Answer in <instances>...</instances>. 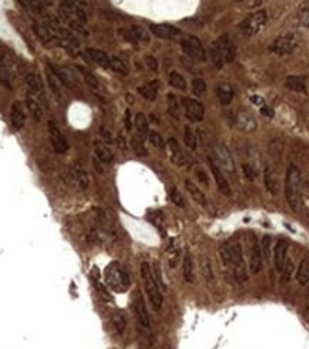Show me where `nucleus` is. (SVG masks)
<instances>
[{
  "mask_svg": "<svg viewBox=\"0 0 309 349\" xmlns=\"http://www.w3.org/2000/svg\"><path fill=\"white\" fill-rule=\"evenodd\" d=\"M47 131H49V139H50V143H52V148L56 153H66L69 149V143H67V139L65 137V135L60 132V129L58 128V125L55 123V120H49V125H47Z\"/></svg>",
  "mask_w": 309,
  "mask_h": 349,
  "instance_id": "10",
  "label": "nucleus"
},
{
  "mask_svg": "<svg viewBox=\"0 0 309 349\" xmlns=\"http://www.w3.org/2000/svg\"><path fill=\"white\" fill-rule=\"evenodd\" d=\"M212 149H213L215 157H216L218 163L221 165V168H223L228 172H235V160L232 157L231 151L225 145L219 143V142H215L212 145Z\"/></svg>",
  "mask_w": 309,
  "mask_h": 349,
  "instance_id": "13",
  "label": "nucleus"
},
{
  "mask_svg": "<svg viewBox=\"0 0 309 349\" xmlns=\"http://www.w3.org/2000/svg\"><path fill=\"white\" fill-rule=\"evenodd\" d=\"M215 93H216V97L219 99L222 106L231 105V102L233 100V96H235V90H233V87L231 86L229 83H219V85H216Z\"/></svg>",
  "mask_w": 309,
  "mask_h": 349,
  "instance_id": "27",
  "label": "nucleus"
},
{
  "mask_svg": "<svg viewBox=\"0 0 309 349\" xmlns=\"http://www.w3.org/2000/svg\"><path fill=\"white\" fill-rule=\"evenodd\" d=\"M159 86H160L159 80H152V82H149L148 85H143V86L137 87V92H139L145 99L154 102V99H156V96H157Z\"/></svg>",
  "mask_w": 309,
  "mask_h": 349,
  "instance_id": "31",
  "label": "nucleus"
},
{
  "mask_svg": "<svg viewBox=\"0 0 309 349\" xmlns=\"http://www.w3.org/2000/svg\"><path fill=\"white\" fill-rule=\"evenodd\" d=\"M133 306H135V313H136V318H137L140 327L145 328V329H149L151 328V319H149V313H148V309H146L145 299H143L140 292H137L135 295Z\"/></svg>",
  "mask_w": 309,
  "mask_h": 349,
  "instance_id": "18",
  "label": "nucleus"
},
{
  "mask_svg": "<svg viewBox=\"0 0 309 349\" xmlns=\"http://www.w3.org/2000/svg\"><path fill=\"white\" fill-rule=\"evenodd\" d=\"M166 100H168V112H169V115H171L175 120H179V119H180V108H179V102H177L176 95L168 93V95H166Z\"/></svg>",
  "mask_w": 309,
  "mask_h": 349,
  "instance_id": "37",
  "label": "nucleus"
},
{
  "mask_svg": "<svg viewBox=\"0 0 309 349\" xmlns=\"http://www.w3.org/2000/svg\"><path fill=\"white\" fill-rule=\"evenodd\" d=\"M16 67L15 63L4 55H0V83L7 89H15Z\"/></svg>",
  "mask_w": 309,
  "mask_h": 349,
  "instance_id": "9",
  "label": "nucleus"
},
{
  "mask_svg": "<svg viewBox=\"0 0 309 349\" xmlns=\"http://www.w3.org/2000/svg\"><path fill=\"white\" fill-rule=\"evenodd\" d=\"M83 58L89 60V62H93L96 65L102 66V67H109V59L111 56H108L106 52L103 50H99V49H86L83 52Z\"/></svg>",
  "mask_w": 309,
  "mask_h": 349,
  "instance_id": "24",
  "label": "nucleus"
},
{
  "mask_svg": "<svg viewBox=\"0 0 309 349\" xmlns=\"http://www.w3.org/2000/svg\"><path fill=\"white\" fill-rule=\"evenodd\" d=\"M268 20V15L265 10H258L252 15H249L245 20L239 23V30L242 32L246 38H252L256 33L261 32V29L264 27V24Z\"/></svg>",
  "mask_w": 309,
  "mask_h": 349,
  "instance_id": "5",
  "label": "nucleus"
},
{
  "mask_svg": "<svg viewBox=\"0 0 309 349\" xmlns=\"http://www.w3.org/2000/svg\"><path fill=\"white\" fill-rule=\"evenodd\" d=\"M109 67H111L113 72H116V73H119V75H122V76H128V75H129L128 66L125 65L123 60H120V59L116 58V56H112L111 59H109Z\"/></svg>",
  "mask_w": 309,
  "mask_h": 349,
  "instance_id": "39",
  "label": "nucleus"
},
{
  "mask_svg": "<svg viewBox=\"0 0 309 349\" xmlns=\"http://www.w3.org/2000/svg\"><path fill=\"white\" fill-rule=\"evenodd\" d=\"M183 139H185V145L188 146V149L195 151L198 148V137L195 131L188 125L185 126V132H183Z\"/></svg>",
  "mask_w": 309,
  "mask_h": 349,
  "instance_id": "38",
  "label": "nucleus"
},
{
  "mask_svg": "<svg viewBox=\"0 0 309 349\" xmlns=\"http://www.w3.org/2000/svg\"><path fill=\"white\" fill-rule=\"evenodd\" d=\"M140 273H142V278H143L146 295H148V299H149L151 305L154 310H160L162 305H163V295L160 292V286L157 285L156 279H154V271H152V268L148 262H142Z\"/></svg>",
  "mask_w": 309,
  "mask_h": 349,
  "instance_id": "4",
  "label": "nucleus"
},
{
  "mask_svg": "<svg viewBox=\"0 0 309 349\" xmlns=\"http://www.w3.org/2000/svg\"><path fill=\"white\" fill-rule=\"evenodd\" d=\"M182 106L185 109V115L191 122H202L205 116V108L203 105L192 97H183L182 99Z\"/></svg>",
  "mask_w": 309,
  "mask_h": 349,
  "instance_id": "12",
  "label": "nucleus"
},
{
  "mask_svg": "<svg viewBox=\"0 0 309 349\" xmlns=\"http://www.w3.org/2000/svg\"><path fill=\"white\" fill-rule=\"evenodd\" d=\"M49 67L52 69V73L55 75V78L67 87H73L75 86V76L73 73L66 69V67H62V66L53 65V63H49Z\"/></svg>",
  "mask_w": 309,
  "mask_h": 349,
  "instance_id": "23",
  "label": "nucleus"
},
{
  "mask_svg": "<svg viewBox=\"0 0 309 349\" xmlns=\"http://www.w3.org/2000/svg\"><path fill=\"white\" fill-rule=\"evenodd\" d=\"M111 324L115 335L122 336L123 332H125V329H126V318H125V313H122V312L113 313L111 318Z\"/></svg>",
  "mask_w": 309,
  "mask_h": 349,
  "instance_id": "33",
  "label": "nucleus"
},
{
  "mask_svg": "<svg viewBox=\"0 0 309 349\" xmlns=\"http://www.w3.org/2000/svg\"><path fill=\"white\" fill-rule=\"evenodd\" d=\"M180 47L189 59H192L195 62L206 60V52L196 36H188L186 39H183L180 42Z\"/></svg>",
  "mask_w": 309,
  "mask_h": 349,
  "instance_id": "7",
  "label": "nucleus"
},
{
  "mask_svg": "<svg viewBox=\"0 0 309 349\" xmlns=\"http://www.w3.org/2000/svg\"><path fill=\"white\" fill-rule=\"evenodd\" d=\"M222 56H223V60L225 62H232L235 59V55H236V49H235V44L231 40V36L228 33L222 35L221 38L215 42L213 44Z\"/></svg>",
  "mask_w": 309,
  "mask_h": 349,
  "instance_id": "17",
  "label": "nucleus"
},
{
  "mask_svg": "<svg viewBox=\"0 0 309 349\" xmlns=\"http://www.w3.org/2000/svg\"><path fill=\"white\" fill-rule=\"evenodd\" d=\"M301 171L296 165H289L285 176V196H287L288 205L298 211L301 205Z\"/></svg>",
  "mask_w": 309,
  "mask_h": 349,
  "instance_id": "3",
  "label": "nucleus"
},
{
  "mask_svg": "<svg viewBox=\"0 0 309 349\" xmlns=\"http://www.w3.org/2000/svg\"><path fill=\"white\" fill-rule=\"evenodd\" d=\"M251 102L252 103H256V105H262L264 100L261 99V96H251Z\"/></svg>",
  "mask_w": 309,
  "mask_h": 349,
  "instance_id": "58",
  "label": "nucleus"
},
{
  "mask_svg": "<svg viewBox=\"0 0 309 349\" xmlns=\"http://www.w3.org/2000/svg\"><path fill=\"white\" fill-rule=\"evenodd\" d=\"M105 282L116 293H123L131 288V276L119 262H112L105 269Z\"/></svg>",
  "mask_w": 309,
  "mask_h": 349,
  "instance_id": "2",
  "label": "nucleus"
},
{
  "mask_svg": "<svg viewBox=\"0 0 309 349\" xmlns=\"http://www.w3.org/2000/svg\"><path fill=\"white\" fill-rule=\"evenodd\" d=\"M185 185H186V191L189 192V195L192 196V199H193L198 205H200V206L208 208V205H209L208 197H206V195L199 189L198 186H196L192 180H189V179L185 182Z\"/></svg>",
  "mask_w": 309,
  "mask_h": 349,
  "instance_id": "28",
  "label": "nucleus"
},
{
  "mask_svg": "<svg viewBox=\"0 0 309 349\" xmlns=\"http://www.w3.org/2000/svg\"><path fill=\"white\" fill-rule=\"evenodd\" d=\"M208 162H209V168H211V172L213 174V179L216 182V186L219 189V192L223 194L225 196H231L232 195V189H231V185L229 182L226 180V177L222 174L221 168L218 166V163L212 159V157H208Z\"/></svg>",
  "mask_w": 309,
  "mask_h": 349,
  "instance_id": "16",
  "label": "nucleus"
},
{
  "mask_svg": "<svg viewBox=\"0 0 309 349\" xmlns=\"http://www.w3.org/2000/svg\"><path fill=\"white\" fill-rule=\"evenodd\" d=\"M264 266V256L261 251V245L253 239L249 248V273L256 275L262 271Z\"/></svg>",
  "mask_w": 309,
  "mask_h": 349,
  "instance_id": "15",
  "label": "nucleus"
},
{
  "mask_svg": "<svg viewBox=\"0 0 309 349\" xmlns=\"http://www.w3.org/2000/svg\"><path fill=\"white\" fill-rule=\"evenodd\" d=\"M168 146H169V152H171V160L177 165V166H185L188 159H186V155L183 153L182 148L179 146L177 140L175 137H171L168 140Z\"/></svg>",
  "mask_w": 309,
  "mask_h": 349,
  "instance_id": "25",
  "label": "nucleus"
},
{
  "mask_svg": "<svg viewBox=\"0 0 309 349\" xmlns=\"http://www.w3.org/2000/svg\"><path fill=\"white\" fill-rule=\"evenodd\" d=\"M219 255L223 265L232 268V273L239 284L248 281V271L246 263L243 261L242 246L238 240L231 239L225 242L219 248Z\"/></svg>",
  "mask_w": 309,
  "mask_h": 349,
  "instance_id": "1",
  "label": "nucleus"
},
{
  "mask_svg": "<svg viewBox=\"0 0 309 349\" xmlns=\"http://www.w3.org/2000/svg\"><path fill=\"white\" fill-rule=\"evenodd\" d=\"M119 36L129 43H139V42H149V33L146 32V29L140 27V26H132L129 29H120L119 30Z\"/></svg>",
  "mask_w": 309,
  "mask_h": 349,
  "instance_id": "14",
  "label": "nucleus"
},
{
  "mask_svg": "<svg viewBox=\"0 0 309 349\" xmlns=\"http://www.w3.org/2000/svg\"><path fill=\"white\" fill-rule=\"evenodd\" d=\"M26 97H30L36 102H39L42 106L47 105V97H46V92L42 79L36 75V73H27L26 75Z\"/></svg>",
  "mask_w": 309,
  "mask_h": 349,
  "instance_id": "6",
  "label": "nucleus"
},
{
  "mask_svg": "<svg viewBox=\"0 0 309 349\" xmlns=\"http://www.w3.org/2000/svg\"><path fill=\"white\" fill-rule=\"evenodd\" d=\"M296 279H298V284L302 285V286L309 285V258L301 262V265L296 271Z\"/></svg>",
  "mask_w": 309,
  "mask_h": 349,
  "instance_id": "35",
  "label": "nucleus"
},
{
  "mask_svg": "<svg viewBox=\"0 0 309 349\" xmlns=\"http://www.w3.org/2000/svg\"><path fill=\"white\" fill-rule=\"evenodd\" d=\"M95 155L96 157L102 162V163H111L113 160V153L112 151L103 143V142H95Z\"/></svg>",
  "mask_w": 309,
  "mask_h": 349,
  "instance_id": "32",
  "label": "nucleus"
},
{
  "mask_svg": "<svg viewBox=\"0 0 309 349\" xmlns=\"http://www.w3.org/2000/svg\"><path fill=\"white\" fill-rule=\"evenodd\" d=\"M20 4H23L24 7L33 10V12H42L46 4H50V1H43V0H22Z\"/></svg>",
  "mask_w": 309,
  "mask_h": 349,
  "instance_id": "43",
  "label": "nucleus"
},
{
  "mask_svg": "<svg viewBox=\"0 0 309 349\" xmlns=\"http://www.w3.org/2000/svg\"><path fill=\"white\" fill-rule=\"evenodd\" d=\"M183 279L188 284H192L195 281V266H193V258L191 252H186L183 256Z\"/></svg>",
  "mask_w": 309,
  "mask_h": 349,
  "instance_id": "29",
  "label": "nucleus"
},
{
  "mask_svg": "<svg viewBox=\"0 0 309 349\" xmlns=\"http://www.w3.org/2000/svg\"><path fill=\"white\" fill-rule=\"evenodd\" d=\"M10 122L15 129L20 131L26 123V110L20 102H15L10 109Z\"/></svg>",
  "mask_w": 309,
  "mask_h": 349,
  "instance_id": "22",
  "label": "nucleus"
},
{
  "mask_svg": "<svg viewBox=\"0 0 309 349\" xmlns=\"http://www.w3.org/2000/svg\"><path fill=\"white\" fill-rule=\"evenodd\" d=\"M288 249H289V245H288L287 240L279 239L276 242L275 249H273V263H275V268L278 272H281L287 263Z\"/></svg>",
  "mask_w": 309,
  "mask_h": 349,
  "instance_id": "21",
  "label": "nucleus"
},
{
  "mask_svg": "<svg viewBox=\"0 0 309 349\" xmlns=\"http://www.w3.org/2000/svg\"><path fill=\"white\" fill-rule=\"evenodd\" d=\"M169 199L172 200L174 205H176L179 208H183V206H185L183 196L180 195V192L177 191V188H175V186H172V188L169 189Z\"/></svg>",
  "mask_w": 309,
  "mask_h": 349,
  "instance_id": "48",
  "label": "nucleus"
},
{
  "mask_svg": "<svg viewBox=\"0 0 309 349\" xmlns=\"http://www.w3.org/2000/svg\"><path fill=\"white\" fill-rule=\"evenodd\" d=\"M125 126H126V129H128V131H131V129H132V120H131V110H129V109L126 110V113H125Z\"/></svg>",
  "mask_w": 309,
  "mask_h": 349,
  "instance_id": "56",
  "label": "nucleus"
},
{
  "mask_svg": "<svg viewBox=\"0 0 309 349\" xmlns=\"http://www.w3.org/2000/svg\"><path fill=\"white\" fill-rule=\"evenodd\" d=\"M149 219H151V222L154 223V226H157V228H160V225L163 223V215H162L160 211H151L149 212Z\"/></svg>",
  "mask_w": 309,
  "mask_h": 349,
  "instance_id": "52",
  "label": "nucleus"
},
{
  "mask_svg": "<svg viewBox=\"0 0 309 349\" xmlns=\"http://www.w3.org/2000/svg\"><path fill=\"white\" fill-rule=\"evenodd\" d=\"M79 72L82 73V76H83V79H85V83H86L89 87H92V89H95V90L100 89V83H99L97 78H96L92 72L86 70L85 67H79Z\"/></svg>",
  "mask_w": 309,
  "mask_h": 349,
  "instance_id": "41",
  "label": "nucleus"
},
{
  "mask_svg": "<svg viewBox=\"0 0 309 349\" xmlns=\"http://www.w3.org/2000/svg\"><path fill=\"white\" fill-rule=\"evenodd\" d=\"M148 139H149V142L154 145V148H157V149H165V146H166V143H165L163 137H162V136H160L157 132H154V131L149 132V136H148Z\"/></svg>",
  "mask_w": 309,
  "mask_h": 349,
  "instance_id": "47",
  "label": "nucleus"
},
{
  "mask_svg": "<svg viewBox=\"0 0 309 349\" xmlns=\"http://www.w3.org/2000/svg\"><path fill=\"white\" fill-rule=\"evenodd\" d=\"M200 271H202L203 278H205L208 282L213 281V269H212L211 261H209L208 258H202V261H200Z\"/></svg>",
  "mask_w": 309,
  "mask_h": 349,
  "instance_id": "44",
  "label": "nucleus"
},
{
  "mask_svg": "<svg viewBox=\"0 0 309 349\" xmlns=\"http://www.w3.org/2000/svg\"><path fill=\"white\" fill-rule=\"evenodd\" d=\"M192 92L196 97H202L206 93V82L200 78L192 80Z\"/></svg>",
  "mask_w": 309,
  "mask_h": 349,
  "instance_id": "46",
  "label": "nucleus"
},
{
  "mask_svg": "<svg viewBox=\"0 0 309 349\" xmlns=\"http://www.w3.org/2000/svg\"><path fill=\"white\" fill-rule=\"evenodd\" d=\"M261 113L268 116V117H272V116H273V110L270 109L269 106H266V105H262V106H261Z\"/></svg>",
  "mask_w": 309,
  "mask_h": 349,
  "instance_id": "57",
  "label": "nucleus"
},
{
  "mask_svg": "<svg viewBox=\"0 0 309 349\" xmlns=\"http://www.w3.org/2000/svg\"><path fill=\"white\" fill-rule=\"evenodd\" d=\"M211 58H212L213 66H215L216 69H222V67H223V65H225L223 56H222L221 53H219V50H218L215 46H212V47H211Z\"/></svg>",
  "mask_w": 309,
  "mask_h": 349,
  "instance_id": "49",
  "label": "nucleus"
},
{
  "mask_svg": "<svg viewBox=\"0 0 309 349\" xmlns=\"http://www.w3.org/2000/svg\"><path fill=\"white\" fill-rule=\"evenodd\" d=\"M66 179L67 182L79 189V191H85L89 188V183H90V179H89L88 172L85 169H82L80 166H72L69 168L66 172Z\"/></svg>",
  "mask_w": 309,
  "mask_h": 349,
  "instance_id": "11",
  "label": "nucleus"
},
{
  "mask_svg": "<svg viewBox=\"0 0 309 349\" xmlns=\"http://www.w3.org/2000/svg\"><path fill=\"white\" fill-rule=\"evenodd\" d=\"M145 63H146V66H148L152 72H156V70L159 69V62H157V59L154 58V56H151V55L145 56Z\"/></svg>",
  "mask_w": 309,
  "mask_h": 349,
  "instance_id": "54",
  "label": "nucleus"
},
{
  "mask_svg": "<svg viewBox=\"0 0 309 349\" xmlns=\"http://www.w3.org/2000/svg\"><path fill=\"white\" fill-rule=\"evenodd\" d=\"M235 123L238 126V129L245 133H252V132L256 131L258 128V123H256V119L249 113V112H239L235 117Z\"/></svg>",
  "mask_w": 309,
  "mask_h": 349,
  "instance_id": "20",
  "label": "nucleus"
},
{
  "mask_svg": "<svg viewBox=\"0 0 309 349\" xmlns=\"http://www.w3.org/2000/svg\"><path fill=\"white\" fill-rule=\"evenodd\" d=\"M264 183L265 188L268 189L269 194L276 195L279 191V185H278V174L273 171V168L270 165H266L265 171H264Z\"/></svg>",
  "mask_w": 309,
  "mask_h": 349,
  "instance_id": "26",
  "label": "nucleus"
},
{
  "mask_svg": "<svg viewBox=\"0 0 309 349\" xmlns=\"http://www.w3.org/2000/svg\"><path fill=\"white\" fill-rule=\"evenodd\" d=\"M131 146H132V149L137 156H148V149L143 145V139H140L137 136H133L131 139Z\"/></svg>",
  "mask_w": 309,
  "mask_h": 349,
  "instance_id": "45",
  "label": "nucleus"
},
{
  "mask_svg": "<svg viewBox=\"0 0 309 349\" xmlns=\"http://www.w3.org/2000/svg\"><path fill=\"white\" fill-rule=\"evenodd\" d=\"M292 272H293V263L288 259L287 263H285V266H284V269L281 271L282 279H284V281H289V279H290V275H292Z\"/></svg>",
  "mask_w": 309,
  "mask_h": 349,
  "instance_id": "53",
  "label": "nucleus"
},
{
  "mask_svg": "<svg viewBox=\"0 0 309 349\" xmlns=\"http://www.w3.org/2000/svg\"><path fill=\"white\" fill-rule=\"evenodd\" d=\"M168 259H169V265L171 266H176L177 261H179V256H180V251H179V246L176 245V240H171L169 243V248H168Z\"/></svg>",
  "mask_w": 309,
  "mask_h": 349,
  "instance_id": "42",
  "label": "nucleus"
},
{
  "mask_svg": "<svg viewBox=\"0 0 309 349\" xmlns=\"http://www.w3.org/2000/svg\"><path fill=\"white\" fill-rule=\"evenodd\" d=\"M196 176H198V179H199V182H202L205 186H209V180H208V176H206V174L202 171V169H198L196 171Z\"/></svg>",
  "mask_w": 309,
  "mask_h": 349,
  "instance_id": "55",
  "label": "nucleus"
},
{
  "mask_svg": "<svg viewBox=\"0 0 309 349\" xmlns=\"http://www.w3.org/2000/svg\"><path fill=\"white\" fill-rule=\"evenodd\" d=\"M308 291H309V285H308Z\"/></svg>",
  "mask_w": 309,
  "mask_h": 349,
  "instance_id": "60",
  "label": "nucleus"
},
{
  "mask_svg": "<svg viewBox=\"0 0 309 349\" xmlns=\"http://www.w3.org/2000/svg\"><path fill=\"white\" fill-rule=\"evenodd\" d=\"M242 171L245 174V177L249 179V180H255L256 176H258V171H256V166L255 165H251V163H243Z\"/></svg>",
  "mask_w": 309,
  "mask_h": 349,
  "instance_id": "50",
  "label": "nucleus"
},
{
  "mask_svg": "<svg viewBox=\"0 0 309 349\" xmlns=\"http://www.w3.org/2000/svg\"><path fill=\"white\" fill-rule=\"evenodd\" d=\"M285 85L288 89L293 90V92H301V93H305L307 92V87H305V79L304 78H299V76H288L287 80H285Z\"/></svg>",
  "mask_w": 309,
  "mask_h": 349,
  "instance_id": "36",
  "label": "nucleus"
},
{
  "mask_svg": "<svg viewBox=\"0 0 309 349\" xmlns=\"http://www.w3.org/2000/svg\"><path fill=\"white\" fill-rule=\"evenodd\" d=\"M26 106H27V109L30 112L32 117L36 122L42 120V117H43V106L39 102H36V100H33L30 97H26Z\"/></svg>",
  "mask_w": 309,
  "mask_h": 349,
  "instance_id": "34",
  "label": "nucleus"
},
{
  "mask_svg": "<svg viewBox=\"0 0 309 349\" xmlns=\"http://www.w3.org/2000/svg\"><path fill=\"white\" fill-rule=\"evenodd\" d=\"M169 85L175 89H179V90H186V80L185 78L179 73V72H171L169 73Z\"/></svg>",
  "mask_w": 309,
  "mask_h": 349,
  "instance_id": "40",
  "label": "nucleus"
},
{
  "mask_svg": "<svg viewBox=\"0 0 309 349\" xmlns=\"http://www.w3.org/2000/svg\"><path fill=\"white\" fill-rule=\"evenodd\" d=\"M261 251H262V256L265 262L269 261V256H270V238L265 235L262 238V242H261Z\"/></svg>",
  "mask_w": 309,
  "mask_h": 349,
  "instance_id": "51",
  "label": "nucleus"
},
{
  "mask_svg": "<svg viewBox=\"0 0 309 349\" xmlns=\"http://www.w3.org/2000/svg\"><path fill=\"white\" fill-rule=\"evenodd\" d=\"M149 29L156 38L165 39V40H172V39H175L180 35V29H177L172 24H168V23H159V24L152 23L149 26Z\"/></svg>",
  "mask_w": 309,
  "mask_h": 349,
  "instance_id": "19",
  "label": "nucleus"
},
{
  "mask_svg": "<svg viewBox=\"0 0 309 349\" xmlns=\"http://www.w3.org/2000/svg\"><path fill=\"white\" fill-rule=\"evenodd\" d=\"M298 46V36L295 33H285L279 38H276L272 43L269 44V52L276 55H288L295 50Z\"/></svg>",
  "mask_w": 309,
  "mask_h": 349,
  "instance_id": "8",
  "label": "nucleus"
},
{
  "mask_svg": "<svg viewBox=\"0 0 309 349\" xmlns=\"http://www.w3.org/2000/svg\"><path fill=\"white\" fill-rule=\"evenodd\" d=\"M117 145H119V148H122V149H126V145H125V139H122V136H119L117 137Z\"/></svg>",
  "mask_w": 309,
  "mask_h": 349,
  "instance_id": "59",
  "label": "nucleus"
},
{
  "mask_svg": "<svg viewBox=\"0 0 309 349\" xmlns=\"http://www.w3.org/2000/svg\"><path fill=\"white\" fill-rule=\"evenodd\" d=\"M135 128L137 131V135L140 139H146L149 136V122H148V117L143 115V113H137L135 116Z\"/></svg>",
  "mask_w": 309,
  "mask_h": 349,
  "instance_id": "30",
  "label": "nucleus"
}]
</instances>
